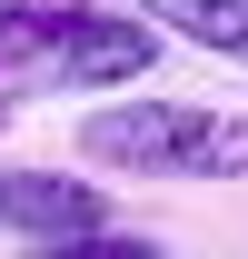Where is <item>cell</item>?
Segmentation results:
<instances>
[{
	"label": "cell",
	"instance_id": "cell-1",
	"mask_svg": "<svg viewBox=\"0 0 248 259\" xmlns=\"http://www.w3.org/2000/svg\"><path fill=\"white\" fill-rule=\"evenodd\" d=\"M80 160L119 180H248V120L189 100H109L80 120Z\"/></svg>",
	"mask_w": 248,
	"mask_h": 259
},
{
	"label": "cell",
	"instance_id": "cell-2",
	"mask_svg": "<svg viewBox=\"0 0 248 259\" xmlns=\"http://www.w3.org/2000/svg\"><path fill=\"white\" fill-rule=\"evenodd\" d=\"M159 70V30L139 10H70L60 0V30L40 50L30 90H119V80H149Z\"/></svg>",
	"mask_w": 248,
	"mask_h": 259
},
{
	"label": "cell",
	"instance_id": "cell-3",
	"mask_svg": "<svg viewBox=\"0 0 248 259\" xmlns=\"http://www.w3.org/2000/svg\"><path fill=\"white\" fill-rule=\"evenodd\" d=\"M0 229H20V239H99L109 229V199L80 180V169H0Z\"/></svg>",
	"mask_w": 248,
	"mask_h": 259
},
{
	"label": "cell",
	"instance_id": "cell-4",
	"mask_svg": "<svg viewBox=\"0 0 248 259\" xmlns=\"http://www.w3.org/2000/svg\"><path fill=\"white\" fill-rule=\"evenodd\" d=\"M139 20L169 40H199L218 60H248V0H139Z\"/></svg>",
	"mask_w": 248,
	"mask_h": 259
},
{
	"label": "cell",
	"instance_id": "cell-5",
	"mask_svg": "<svg viewBox=\"0 0 248 259\" xmlns=\"http://www.w3.org/2000/svg\"><path fill=\"white\" fill-rule=\"evenodd\" d=\"M40 259H169L159 239H129V229H99V239H70V249H40Z\"/></svg>",
	"mask_w": 248,
	"mask_h": 259
},
{
	"label": "cell",
	"instance_id": "cell-6",
	"mask_svg": "<svg viewBox=\"0 0 248 259\" xmlns=\"http://www.w3.org/2000/svg\"><path fill=\"white\" fill-rule=\"evenodd\" d=\"M10 110H20V100H10V90H0V130H10Z\"/></svg>",
	"mask_w": 248,
	"mask_h": 259
}]
</instances>
